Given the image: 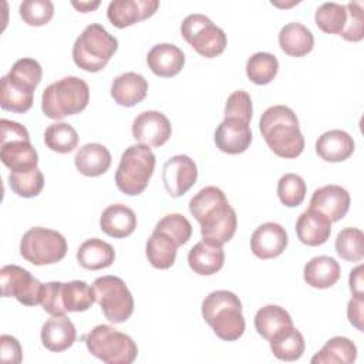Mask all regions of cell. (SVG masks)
<instances>
[{"label":"cell","mask_w":364,"mask_h":364,"mask_svg":"<svg viewBox=\"0 0 364 364\" xmlns=\"http://www.w3.org/2000/svg\"><path fill=\"white\" fill-rule=\"evenodd\" d=\"M189 212L200 225L202 240L223 246L233 237L237 216L218 186L202 188L189 200Z\"/></svg>","instance_id":"6da1fadb"},{"label":"cell","mask_w":364,"mask_h":364,"mask_svg":"<svg viewBox=\"0 0 364 364\" xmlns=\"http://www.w3.org/2000/svg\"><path fill=\"white\" fill-rule=\"evenodd\" d=\"M267 146L280 158L294 159L304 149V136L294 111L286 105L269 107L259 122Z\"/></svg>","instance_id":"7a4b0ae2"},{"label":"cell","mask_w":364,"mask_h":364,"mask_svg":"<svg viewBox=\"0 0 364 364\" xmlns=\"http://www.w3.org/2000/svg\"><path fill=\"white\" fill-rule=\"evenodd\" d=\"M43 68L34 58L17 60L9 74L0 81V107L16 114L27 112L33 107L34 90L40 84Z\"/></svg>","instance_id":"3957f363"},{"label":"cell","mask_w":364,"mask_h":364,"mask_svg":"<svg viewBox=\"0 0 364 364\" xmlns=\"http://www.w3.org/2000/svg\"><path fill=\"white\" fill-rule=\"evenodd\" d=\"M202 316L223 341H236L245 333L242 303L233 291L216 290L209 293L202 301Z\"/></svg>","instance_id":"277c9868"},{"label":"cell","mask_w":364,"mask_h":364,"mask_svg":"<svg viewBox=\"0 0 364 364\" xmlns=\"http://www.w3.org/2000/svg\"><path fill=\"white\" fill-rule=\"evenodd\" d=\"M90 101V87L78 77H64L50 84L41 95V109L50 119L80 114Z\"/></svg>","instance_id":"5b68a950"},{"label":"cell","mask_w":364,"mask_h":364,"mask_svg":"<svg viewBox=\"0 0 364 364\" xmlns=\"http://www.w3.org/2000/svg\"><path fill=\"white\" fill-rule=\"evenodd\" d=\"M118 50V40L101 24L87 26L73 46L75 65L87 73L101 71Z\"/></svg>","instance_id":"8992f818"},{"label":"cell","mask_w":364,"mask_h":364,"mask_svg":"<svg viewBox=\"0 0 364 364\" xmlns=\"http://www.w3.org/2000/svg\"><path fill=\"white\" fill-rule=\"evenodd\" d=\"M155 169V155L148 145L136 144L128 146L121 155L115 172L117 188L129 196L142 193Z\"/></svg>","instance_id":"52a82bcc"},{"label":"cell","mask_w":364,"mask_h":364,"mask_svg":"<svg viewBox=\"0 0 364 364\" xmlns=\"http://www.w3.org/2000/svg\"><path fill=\"white\" fill-rule=\"evenodd\" d=\"M88 351L107 364H131L138 355L135 341L117 328L98 324L85 337Z\"/></svg>","instance_id":"ba28073f"},{"label":"cell","mask_w":364,"mask_h":364,"mask_svg":"<svg viewBox=\"0 0 364 364\" xmlns=\"http://www.w3.org/2000/svg\"><path fill=\"white\" fill-rule=\"evenodd\" d=\"M0 129V159L10 172L36 168L38 155L30 142L27 128L18 122L1 118Z\"/></svg>","instance_id":"9c48e42d"},{"label":"cell","mask_w":364,"mask_h":364,"mask_svg":"<svg viewBox=\"0 0 364 364\" xmlns=\"http://www.w3.org/2000/svg\"><path fill=\"white\" fill-rule=\"evenodd\" d=\"M67 253L65 237L53 229L36 226L28 229L20 242V255L36 266L54 264Z\"/></svg>","instance_id":"30bf717a"},{"label":"cell","mask_w":364,"mask_h":364,"mask_svg":"<svg viewBox=\"0 0 364 364\" xmlns=\"http://www.w3.org/2000/svg\"><path fill=\"white\" fill-rule=\"evenodd\" d=\"M92 290L105 318L114 324L127 321L134 311V297L118 276H101L94 280Z\"/></svg>","instance_id":"8fae6325"},{"label":"cell","mask_w":364,"mask_h":364,"mask_svg":"<svg viewBox=\"0 0 364 364\" xmlns=\"http://www.w3.org/2000/svg\"><path fill=\"white\" fill-rule=\"evenodd\" d=\"M181 34L185 41L205 58L220 55L228 43L225 31L215 26L209 17L199 13L189 14L183 18L181 24Z\"/></svg>","instance_id":"7c38bea8"},{"label":"cell","mask_w":364,"mask_h":364,"mask_svg":"<svg viewBox=\"0 0 364 364\" xmlns=\"http://www.w3.org/2000/svg\"><path fill=\"white\" fill-rule=\"evenodd\" d=\"M3 297H14L24 306H37L41 300L43 283L28 270L17 264H6L0 270Z\"/></svg>","instance_id":"4fadbf2b"},{"label":"cell","mask_w":364,"mask_h":364,"mask_svg":"<svg viewBox=\"0 0 364 364\" xmlns=\"http://www.w3.org/2000/svg\"><path fill=\"white\" fill-rule=\"evenodd\" d=\"M198 179V168L188 155L171 156L162 168V182L172 198L185 195Z\"/></svg>","instance_id":"5bb4252c"},{"label":"cell","mask_w":364,"mask_h":364,"mask_svg":"<svg viewBox=\"0 0 364 364\" xmlns=\"http://www.w3.org/2000/svg\"><path fill=\"white\" fill-rule=\"evenodd\" d=\"M171 134V122L159 111H144L132 122L134 139L148 146H162Z\"/></svg>","instance_id":"9a60e30c"},{"label":"cell","mask_w":364,"mask_h":364,"mask_svg":"<svg viewBox=\"0 0 364 364\" xmlns=\"http://www.w3.org/2000/svg\"><path fill=\"white\" fill-rule=\"evenodd\" d=\"M287 243L286 229L276 222H266L252 233L250 250L256 257L266 260L280 256Z\"/></svg>","instance_id":"2e32d148"},{"label":"cell","mask_w":364,"mask_h":364,"mask_svg":"<svg viewBox=\"0 0 364 364\" xmlns=\"http://www.w3.org/2000/svg\"><path fill=\"white\" fill-rule=\"evenodd\" d=\"M158 7V0H114L108 4L107 17L117 28H125L154 16Z\"/></svg>","instance_id":"e0dca14e"},{"label":"cell","mask_w":364,"mask_h":364,"mask_svg":"<svg viewBox=\"0 0 364 364\" xmlns=\"http://www.w3.org/2000/svg\"><path fill=\"white\" fill-rule=\"evenodd\" d=\"M252 142V131L249 122L239 118H225L215 131V144L219 151L237 155L245 152Z\"/></svg>","instance_id":"ac0fdd59"},{"label":"cell","mask_w":364,"mask_h":364,"mask_svg":"<svg viewBox=\"0 0 364 364\" xmlns=\"http://www.w3.org/2000/svg\"><path fill=\"white\" fill-rule=\"evenodd\" d=\"M310 208L321 212L330 222H338L350 209V193L340 185L321 186L313 192Z\"/></svg>","instance_id":"d6986e66"},{"label":"cell","mask_w":364,"mask_h":364,"mask_svg":"<svg viewBox=\"0 0 364 364\" xmlns=\"http://www.w3.org/2000/svg\"><path fill=\"white\" fill-rule=\"evenodd\" d=\"M146 64L151 71L162 78H171L181 73L185 64V55L179 47L169 43L155 44L146 55Z\"/></svg>","instance_id":"ffe728a7"},{"label":"cell","mask_w":364,"mask_h":364,"mask_svg":"<svg viewBox=\"0 0 364 364\" xmlns=\"http://www.w3.org/2000/svg\"><path fill=\"white\" fill-rule=\"evenodd\" d=\"M331 233V222L321 212L309 208L296 220L297 239L307 246L326 243Z\"/></svg>","instance_id":"44dd1931"},{"label":"cell","mask_w":364,"mask_h":364,"mask_svg":"<svg viewBox=\"0 0 364 364\" xmlns=\"http://www.w3.org/2000/svg\"><path fill=\"white\" fill-rule=\"evenodd\" d=\"M40 337L43 346L47 350L53 353H61L74 344L77 331L75 326L65 314L53 316L43 324Z\"/></svg>","instance_id":"7402d4cb"},{"label":"cell","mask_w":364,"mask_h":364,"mask_svg":"<svg viewBox=\"0 0 364 364\" xmlns=\"http://www.w3.org/2000/svg\"><path fill=\"white\" fill-rule=\"evenodd\" d=\"M316 152L326 162H343L354 152L353 136L341 129H330L316 141Z\"/></svg>","instance_id":"603a6c76"},{"label":"cell","mask_w":364,"mask_h":364,"mask_svg":"<svg viewBox=\"0 0 364 364\" xmlns=\"http://www.w3.org/2000/svg\"><path fill=\"white\" fill-rule=\"evenodd\" d=\"M148 92V81L138 73H124L112 80L111 97L118 105L134 107L139 104Z\"/></svg>","instance_id":"cb8c5ba5"},{"label":"cell","mask_w":364,"mask_h":364,"mask_svg":"<svg viewBox=\"0 0 364 364\" xmlns=\"http://www.w3.org/2000/svg\"><path fill=\"white\" fill-rule=\"evenodd\" d=\"M100 226L105 235L115 239H122L135 230L136 215L131 208L122 203H114L102 210Z\"/></svg>","instance_id":"d4e9b609"},{"label":"cell","mask_w":364,"mask_h":364,"mask_svg":"<svg viewBox=\"0 0 364 364\" xmlns=\"http://www.w3.org/2000/svg\"><path fill=\"white\" fill-rule=\"evenodd\" d=\"M225 263V252L222 246L206 240L198 242L188 253L189 267L200 276H210L219 272Z\"/></svg>","instance_id":"484cf974"},{"label":"cell","mask_w":364,"mask_h":364,"mask_svg":"<svg viewBox=\"0 0 364 364\" xmlns=\"http://www.w3.org/2000/svg\"><path fill=\"white\" fill-rule=\"evenodd\" d=\"M75 168L84 176L95 178L105 173L111 166V154L107 146L98 142L85 144L81 146L74 158Z\"/></svg>","instance_id":"4316f807"},{"label":"cell","mask_w":364,"mask_h":364,"mask_svg":"<svg viewBox=\"0 0 364 364\" xmlns=\"http://www.w3.org/2000/svg\"><path fill=\"white\" fill-rule=\"evenodd\" d=\"M269 343L273 355L282 361L299 360L306 348L303 334L293 324L284 326L273 333Z\"/></svg>","instance_id":"83f0119b"},{"label":"cell","mask_w":364,"mask_h":364,"mask_svg":"<svg viewBox=\"0 0 364 364\" xmlns=\"http://www.w3.org/2000/svg\"><path fill=\"white\" fill-rule=\"evenodd\" d=\"M340 264L330 256H316L303 269L306 283L314 289H328L340 279Z\"/></svg>","instance_id":"f1b7e54d"},{"label":"cell","mask_w":364,"mask_h":364,"mask_svg":"<svg viewBox=\"0 0 364 364\" xmlns=\"http://www.w3.org/2000/svg\"><path fill=\"white\" fill-rule=\"evenodd\" d=\"M279 46L290 57H304L314 47L311 31L301 23H287L279 31Z\"/></svg>","instance_id":"f546056e"},{"label":"cell","mask_w":364,"mask_h":364,"mask_svg":"<svg viewBox=\"0 0 364 364\" xmlns=\"http://www.w3.org/2000/svg\"><path fill=\"white\" fill-rule=\"evenodd\" d=\"M77 260L87 270H101L109 267L115 260L114 247L98 237L87 239L77 250Z\"/></svg>","instance_id":"4dcf8cb0"},{"label":"cell","mask_w":364,"mask_h":364,"mask_svg":"<svg viewBox=\"0 0 364 364\" xmlns=\"http://www.w3.org/2000/svg\"><path fill=\"white\" fill-rule=\"evenodd\" d=\"M176 250L178 245L175 240L168 236L166 233L154 229L152 235L149 236L145 247V255L148 262L155 267V269H169L176 259Z\"/></svg>","instance_id":"1f68e13d"},{"label":"cell","mask_w":364,"mask_h":364,"mask_svg":"<svg viewBox=\"0 0 364 364\" xmlns=\"http://www.w3.org/2000/svg\"><path fill=\"white\" fill-rule=\"evenodd\" d=\"M357 358V347L347 337H333L317 351L311 364H351Z\"/></svg>","instance_id":"d6a6232c"},{"label":"cell","mask_w":364,"mask_h":364,"mask_svg":"<svg viewBox=\"0 0 364 364\" xmlns=\"http://www.w3.org/2000/svg\"><path fill=\"white\" fill-rule=\"evenodd\" d=\"M95 301L92 287L82 280L61 283V303L65 311H85Z\"/></svg>","instance_id":"836d02e7"},{"label":"cell","mask_w":364,"mask_h":364,"mask_svg":"<svg viewBox=\"0 0 364 364\" xmlns=\"http://www.w3.org/2000/svg\"><path fill=\"white\" fill-rule=\"evenodd\" d=\"M290 324H293V320L287 310L276 304H267L259 309L255 316V328L266 340H269L279 328Z\"/></svg>","instance_id":"e575fe53"},{"label":"cell","mask_w":364,"mask_h":364,"mask_svg":"<svg viewBox=\"0 0 364 364\" xmlns=\"http://www.w3.org/2000/svg\"><path fill=\"white\" fill-rule=\"evenodd\" d=\"M44 144L54 152L68 154L77 148L78 134L70 124L54 122L44 131Z\"/></svg>","instance_id":"d590c367"},{"label":"cell","mask_w":364,"mask_h":364,"mask_svg":"<svg viewBox=\"0 0 364 364\" xmlns=\"http://www.w3.org/2000/svg\"><path fill=\"white\" fill-rule=\"evenodd\" d=\"M279 71V61L270 53H255L246 63L247 78L257 85L269 84Z\"/></svg>","instance_id":"8d00e7d4"},{"label":"cell","mask_w":364,"mask_h":364,"mask_svg":"<svg viewBox=\"0 0 364 364\" xmlns=\"http://www.w3.org/2000/svg\"><path fill=\"white\" fill-rule=\"evenodd\" d=\"M336 252L346 262H361L364 257V235L357 228H344L336 237Z\"/></svg>","instance_id":"74e56055"},{"label":"cell","mask_w":364,"mask_h":364,"mask_svg":"<svg viewBox=\"0 0 364 364\" xmlns=\"http://www.w3.org/2000/svg\"><path fill=\"white\" fill-rule=\"evenodd\" d=\"M314 20L317 27L327 34H341L346 26L347 20V13H346V6L330 1V3H323L321 6L317 7Z\"/></svg>","instance_id":"f35d334b"},{"label":"cell","mask_w":364,"mask_h":364,"mask_svg":"<svg viewBox=\"0 0 364 364\" xmlns=\"http://www.w3.org/2000/svg\"><path fill=\"white\" fill-rule=\"evenodd\" d=\"M9 185L16 195L21 198H34L43 191L44 176L38 166L28 171L10 172Z\"/></svg>","instance_id":"ab89813d"},{"label":"cell","mask_w":364,"mask_h":364,"mask_svg":"<svg viewBox=\"0 0 364 364\" xmlns=\"http://www.w3.org/2000/svg\"><path fill=\"white\" fill-rule=\"evenodd\" d=\"M306 182L297 173H284L277 182V196L287 208L301 205L306 198Z\"/></svg>","instance_id":"60d3db41"},{"label":"cell","mask_w":364,"mask_h":364,"mask_svg":"<svg viewBox=\"0 0 364 364\" xmlns=\"http://www.w3.org/2000/svg\"><path fill=\"white\" fill-rule=\"evenodd\" d=\"M20 17L27 26L40 27L54 16V4L50 0H26L18 7Z\"/></svg>","instance_id":"b9f144b4"},{"label":"cell","mask_w":364,"mask_h":364,"mask_svg":"<svg viewBox=\"0 0 364 364\" xmlns=\"http://www.w3.org/2000/svg\"><path fill=\"white\" fill-rule=\"evenodd\" d=\"M155 229L171 236L175 243L179 246L185 245L192 236L191 222L181 213H169L164 216L155 226Z\"/></svg>","instance_id":"7bdbcfd3"},{"label":"cell","mask_w":364,"mask_h":364,"mask_svg":"<svg viewBox=\"0 0 364 364\" xmlns=\"http://www.w3.org/2000/svg\"><path fill=\"white\" fill-rule=\"evenodd\" d=\"M252 114H253L252 98L246 91L237 90L228 97V101L225 105V118L230 117V118H239L246 122H250Z\"/></svg>","instance_id":"ee69618b"},{"label":"cell","mask_w":364,"mask_h":364,"mask_svg":"<svg viewBox=\"0 0 364 364\" xmlns=\"http://www.w3.org/2000/svg\"><path fill=\"white\" fill-rule=\"evenodd\" d=\"M346 13H347V20L343 33L340 34L344 40L347 41H361L364 37V14H363V7L358 3H348L346 4Z\"/></svg>","instance_id":"f6af8a7d"},{"label":"cell","mask_w":364,"mask_h":364,"mask_svg":"<svg viewBox=\"0 0 364 364\" xmlns=\"http://www.w3.org/2000/svg\"><path fill=\"white\" fill-rule=\"evenodd\" d=\"M40 304L43 310L51 316H64L67 313L61 303V282L43 284Z\"/></svg>","instance_id":"bcb514c9"},{"label":"cell","mask_w":364,"mask_h":364,"mask_svg":"<svg viewBox=\"0 0 364 364\" xmlns=\"http://www.w3.org/2000/svg\"><path fill=\"white\" fill-rule=\"evenodd\" d=\"M0 346H1V361L3 363H11V364L21 363L23 351H21V346L16 337L3 334L0 337Z\"/></svg>","instance_id":"7dc6e473"},{"label":"cell","mask_w":364,"mask_h":364,"mask_svg":"<svg viewBox=\"0 0 364 364\" xmlns=\"http://www.w3.org/2000/svg\"><path fill=\"white\" fill-rule=\"evenodd\" d=\"M363 296H353V299L347 304V317L348 321L360 331H363Z\"/></svg>","instance_id":"c3c4849f"},{"label":"cell","mask_w":364,"mask_h":364,"mask_svg":"<svg viewBox=\"0 0 364 364\" xmlns=\"http://www.w3.org/2000/svg\"><path fill=\"white\" fill-rule=\"evenodd\" d=\"M348 284L353 296H363V266L361 264H358L355 269L350 272Z\"/></svg>","instance_id":"681fc988"},{"label":"cell","mask_w":364,"mask_h":364,"mask_svg":"<svg viewBox=\"0 0 364 364\" xmlns=\"http://www.w3.org/2000/svg\"><path fill=\"white\" fill-rule=\"evenodd\" d=\"M73 6H74L78 11H81V13H88V11L95 10V9L100 6V1H80V3L73 1Z\"/></svg>","instance_id":"f907efd6"}]
</instances>
